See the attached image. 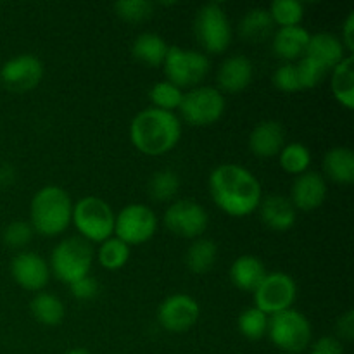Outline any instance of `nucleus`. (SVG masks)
Listing matches in <instances>:
<instances>
[{
	"label": "nucleus",
	"mask_w": 354,
	"mask_h": 354,
	"mask_svg": "<svg viewBox=\"0 0 354 354\" xmlns=\"http://www.w3.org/2000/svg\"><path fill=\"white\" fill-rule=\"evenodd\" d=\"M10 273L17 286L31 292L44 289L50 279L48 263L40 254L31 251H23L14 256L10 261Z\"/></svg>",
	"instance_id": "nucleus-15"
},
{
	"label": "nucleus",
	"mask_w": 354,
	"mask_h": 354,
	"mask_svg": "<svg viewBox=\"0 0 354 354\" xmlns=\"http://www.w3.org/2000/svg\"><path fill=\"white\" fill-rule=\"evenodd\" d=\"M33 227L30 225V221H23V220H16L12 223H9L3 230V244L9 245V248L19 249L24 248L31 242L33 239Z\"/></svg>",
	"instance_id": "nucleus-36"
},
{
	"label": "nucleus",
	"mask_w": 354,
	"mask_h": 354,
	"mask_svg": "<svg viewBox=\"0 0 354 354\" xmlns=\"http://www.w3.org/2000/svg\"><path fill=\"white\" fill-rule=\"evenodd\" d=\"M268 320L270 317L266 313H263L261 310H258L256 306L248 308L245 311H242L241 317L237 320L239 332H241L244 337H248L249 341H259L266 335L268 332Z\"/></svg>",
	"instance_id": "nucleus-32"
},
{
	"label": "nucleus",
	"mask_w": 354,
	"mask_h": 354,
	"mask_svg": "<svg viewBox=\"0 0 354 354\" xmlns=\"http://www.w3.org/2000/svg\"><path fill=\"white\" fill-rule=\"evenodd\" d=\"M335 330H337V335L341 339L353 341V337H354V313L353 311H348V313H344L341 318H339L337 325H335Z\"/></svg>",
	"instance_id": "nucleus-41"
},
{
	"label": "nucleus",
	"mask_w": 354,
	"mask_h": 354,
	"mask_svg": "<svg viewBox=\"0 0 354 354\" xmlns=\"http://www.w3.org/2000/svg\"><path fill=\"white\" fill-rule=\"evenodd\" d=\"M280 166L283 171L290 173V175H303V173L310 171L311 165V152L306 145L299 144V142H292V144L283 145V149L279 154Z\"/></svg>",
	"instance_id": "nucleus-29"
},
{
	"label": "nucleus",
	"mask_w": 354,
	"mask_h": 354,
	"mask_svg": "<svg viewBox=\"0 0 354 354\" xmlns=\"http://www.w3.org/2000/svg\"><path fill=\"white\" fill-rule=\"evenodd\" d=\"M114 218L116 214L113 213V207L100 197L88 196L73 204L71 223L88 244H102L104 241L113 237Z\"/></svg>",
	"instance_id": "nucleus-4"
},
{
	"label": "nucleus",
	"mask_w": 354,
	"mask_h": 354,
	"mask_svg": "<svg viewBox=\"0 0 354 354\" xmlns=\"http://www.w3.org/2000/svg\"><path fill=\"white\" fill-rule=\"evenodd\" d=\"M73 203L69 194L57 185L38 190L30 204V225L44 237L61 235L71 225Z\"/></svg>",
	"instance_id": "nucleus-3"
},
{
	"label": "nucleus",
	"mask_w": 354,
	"mask_h": 354,
	"mask_svg": "<svg viewBox=\"0 0 354 354\" xmlns=\"http://www.w3.org/2000/svg\"><path fill=\"white\" fill-rule=\"evenodd\" d=\"M273 30H275V24L268 9H261V7L248 10L239 23V33L251 44H261L268 40L273 35Z\"/></svg>",
	"instance_id": "nucleus-24"
},
{
	"label": "nucleus",
	"mask_w": 354,
	"mask_h": 354,
	"mask_svg": "<svg viewBox=\"0 0 354 354\" xmlns=\"http://www.w3.org/2000/svg\"><path fill=\"white\" fill-rule=\"evenodd\" d=\"M304 55L313 62H317L327 73H330L346 57V48L342 45L341 38L322 31V33L311 35Z\"/></svg>",
	"instance_id": "nucleus-19"
},
{
	"label": "nucleus",
	"mask_w": 354,
	"mask_h": 354,
	"mask_svg": "<svg viewBox=\"0 0 354 354\" xmlns=\"http://www.w3.org/2000/svg\"><path fill=\"white\" fill-rule=\"evenodd\" d=\"M310 354H344V348L337 337H322L315 342Z\"/></svg>",
	"instance_id": "nucleus-40"
},
{
	"label": "nucleus",
	"mask_w": 354,
	"mask_h": 354,
	"mask_svg": "<svg viewBox=\"0 0 354 354\" xmlns=\"http://www.w3.org/2000/svg\"><path fill=\"white\" fill-rule=\"evenodd\" d=\"M342 45L351 54L354 50V12H349L344 26H342Z\"/></svg>",
	"instance_id": "nucleus-42"
},
{
	"label": "nucleus",
	"mask_w": 354,
	"mask_h": 354,
	"mask_svg": "<svg viewBox=\"0 0 354 354\" xmlns=\"http://www.w3.org/2000/svg\"><path fill=\"white\" fill-rule=\"evenodd\" d=\"M258 209L263 223L272 230L286 232L296 223V207L292 206L290 199L280 196V194H272V196L261 199Z\"/></svg>",
	"instance_id": "nucleus-20"
},
{
	"label": "nucleus",
	"mask_w": 354,
	"mask_h": 354,
	"mask_svg": "<svg viewBox=\"0 0 354 354\" xmlns=\"http://www.w3.org/2000/svg\"><path fill=\"white\" fill-rule=\"evenodd\" d=\"M207 221L209 216L206 209L190 199L175 201L165 213L166 228L183 239H199L206 232Z\"/></svg>",
	"instance_id": "nucleus-12"
},
{
	"label": "nucleus",
	"mask_w": 354,
	"mask_h": 354,
	"mask_svg": "<svg viewBox=\"0 0 354 354\" xmlns=\"http://www.w3.org/2000/svg\"><path fill=\"white\" fill-rule=\"evenodd\" d=\"M14 180V169L9 165L0 166V185H7V183H12Z\"/></svg>",
	"instance_id": "nucleus-43"
},
{
	"label": "nucleus",
	"mask_w": 354,
	"mask_h": 354,
	"mask_svg": "<svg viewBox=\"0 0 354 354\" xmlns=\"http://www.w3.org/2000/svg\"><path fill=\"white\" fill-rule=\"evenodd\" d=\"M273 24L279 28L301 26L304 17V6L299 0H275L268 9Z\"/></svg>",
	"instance_id": "nucleus-31"
},
{
	"label": "nucleus",
	"mask_w": 354,
	"mask_h": 354,
	"mask_svg": "<svg viewBox=\"0 0 354 354\" xmlns=\"http://www.w3.org/2000/svg\"><path fill=\"white\" fill-rule=\"evenodd\" d=\"M158 230V216L145 204H128L114 218V237L127 245L145 244Z\"/></svg>",
	"instance_id": "nucleus-10"
},
{
	"label": "nucleus",
	"mask_w": 354,
	"mask_h": 354,
	"mask_svg": "<svg viewBox=\"0 0 354 354\" xmlns=\"http://www.w3.org/2000/svg\"><path fill=\"white\" fill-rule=\"evenodd\" d=\"M216 256L218 248L211 239H196L185 254L187 268L192 273H197V275L209 272L213 268L214 261H216Z\"/></svg>",
	"instance_id": "nucleus-28"
},
{
	"label": "nucleus",
	"mask_w": 354,
	"mask_h": 354,
	"mask_svg": "<svg viewBox=\"0 0 354 354\" xmlns=\"http://www.w3.org/2000/svg\"><path fill=\"white\" fill-rule=\"evenodd\" d=\"M130 245H127L123 241H120V239L111 237L99 245L97 259H99V263L104 268L113 270L114 272V270H120L127 265L128 259H130Z\"/></svg>",
	"instance_id": "nucleus-30"
},
{
	"label": "nucleus",
	"mask_w": 354,
	"mask_h": 354,
	"mask_svg": "<svg viewBox=\"0 0 354 354\" xmlns=\"http://www.w3.org/2000/svg\"><path fill=\"white\" fill-rule=\"evenodd\" d=\"M254 306L268 317L290 310L297 297V286L290 275L283 272L266 273L263 282L254 290Z\"/></svg>",
	"instance_id": "nucleus-11"
},
{
	"label": "nucleus",
	"mask_w": 354,
	"mask_h": 354,
	"mask_svg": "<svg viewBox=\"0 0 354 354\" xmlns=\"http://www.w3.org/2000/svg\"><path fill=\"white\" fill-rule=\"evenodd\" d=\"M273 85L280 90V92L292 93L301 90L299 76H297L296 64L292 62H286V64L280 66L279 69L273 75Z\"/></svg>",
	"instance_id": "nucleus-38"
},
{
	"label": "nucleus",
	"mask_w": 354,
	"mask_h": 354,
	"mask_svg": "<svg viewBox=\"0 0 354 354\" xmlns=\"http://www.w3.org/2000/svg\"><path fill=\"white\" fill-rule=\"evenodd\" d=\"M297 76H299L301 90L303 88H315L322 83V80L325 78L327 71L324 68L313 62L311 59H308L306 55H303L299 61V64H296Z\"/></svg>",
	"instance_id": "nucleus-37"
},
{
	"label": "nucleus",
	"mask_w": 354,
	"mask_h": 354,
	"mask_svg": "<svg viewBox=\"0 0 354 354\" xmlns=\"http://www.w3.org/2000/svg\"><path fill=\"white\" fill-rule=\"evenodd\" d=\"M266 268L256 256H239L230 266V280L237 289L244 292H254L266 277Z\"/></svg>",
	"instance_id": "nucleus-22"
},
{
	"label": "nucleus",
	"mask_w": 354,
	"mask_h": 354,
	"mask_svg": "<svg viewBox=\"0 0 354 354\" xmlns=\"http://www.w3.org/2000/svg\"><path fill=\"white\" fill-rule=\"evenodd\" d=\"M194 30L199 44L209 54H221L232 41L230 21L223 7L216 2L206 3L197 10Z\"/></svg>",
	"instance_id": "nucleus-8"
},
{
	"label": "nucleus",
	"mask_w": 354,
	"mask_h": 354,
	"mask_svg": "<svg viewBox=\"0 0 354 354\" xmlns=\"http://www.w3.org/2000/svg\"><path fill=\"white\" fill-rule=\"evenodd\" d=\"M149 97H151L152 104L156 109L168 111V113H173L175 109H178L180 104H182L183 92L169 82H158L149 92Z\"/></svg>",
	"instance_id": "nucleus-34"
},
{
	"label": "nucleus",
	"mask_w": 354,
	"mask_h": 354,
	"mask_svg": "<svg viewBox=\"0 0 354 354\" xmlns=\"http://www.w3.org/2000/svg\"><path fill=\"white\" fill-rule=\"evenodd\" d=\"M327 199V180L317 171H306L297 176L290 189V203L296 211L318 209Z\"/></svg>",
	"instance_id": "nucleus-16"
},
{
	"label": "nucleus",
	"mask_w": 354,
	"mask_h": 354,
	"mask_svg": "<svg viewBox=\"0 0 354 354\" xmlns=\"http://www.w3.org/2000/svg\"><path fill=\"white\" fill-rule=\"evenodd\" d=\"M69 290H71V296L75 297V299H80V301H88V299H93V297L99 294V283H97V280L93 279V277H85V279H80L76 280V282H73L71 286H69Z\"/></svg>",
	"instance_id": "nucleus-39"
},
{
	"label": "nucleus",
	"mask_w": 354,
	"mask_h": 354,
	"mask_svg": "<svg viewBox=\"0 0 354 354\" xmlns=\"http://www.w3.org/2000/svg\"><path fill=\"white\" fill-rule=\"evenodd\" d=\"M332 93L341 106L346 109L354 107V69L353 55H346L334 69H332Z\"/></svg>",
	"instance_id": "nucleus-26"
},
{
	"label": "nucleus",
	"mask_w": 354,
	"mask_h": 354,
	"mask_svg": "<svg viewBox=\"0 0 354 354\" xmlns=\"http://www.w3.org/2000/svg\"><path fill=\"white\" fill-rule=\"evenodd\" d=\"M209 194L213 203L228 216H249L259 207L263 189L259 180L244 166L227 162L209 175Z\"/></svg>",
	"instance_id": "nucleus-1"
},
{
	"label": "nucleus",
	"mask_w": 354,
	"mask_h": 354,
	"mask_svg": "<svg viewBox=\"0 0 354 354\" xmlns=\"http://www.w3.org/2000/svg\"><path fill=\"white\" fill-rule=\"evenodd\" d=\"M44 76V64L31 54H19L3 62L0 69V82L12 92L33 90Z\"/></svg>",
	"instance_id": "nucleus-14"
},
{
	"label": "nucleus",
	"mask_w": 354,
	"mask_h": 354,
	"mask_svg": "<svg viewBox=\"0 0 354 354\" xmlns=\"http://www.w3.org/2000/svg\"><path fill=\"white\" fill-rule=\"evenodd\" d=\"M282 354H283V353H282Z\"/></svg>",
	"instance_id": "nucleus-45"
},
{
	"label": "nucleus",
	"mask_w": 354,
	"mask_h": 354,
	"mask_svg": "<svg viewBox=\"0 0 354 354\" xmlns=\"http://www.w3.org/2000/svg\"><path fill=\"white\" fill-rule=\"evenodd\" d=\"M114 10L118 16L130 23H140L149 19L154 12V3L147 0H123V2L114 3Z\"/></svg>",
	"instance_id": "nucleus-35"
},
{
	"label": "nucleus",
	"mask_w": 354,
	"mask_h": 354,
	"mask_svg": "<svg viewBox=\"0 0 354 354\" xmlns=\"http://www.w3.org/2000/svg\"><path fill=\"white\" fill-rule=\"evenodd\" d=\"M166 82L173 83L175 86L182 88H196L203 83L209 73L211 62L207 55L199 50H190L182 47H168L165 62Z\"/></svg>",
	"instance_id": "nucleus-7"
},
{
	"label": "nucleus",
	"mask_w": 354,
	"mask_h": 354,
	"mask_svg": "<svg viewBox=\"0 0 354 354\" xmlns=\"http://www.w3.org/2000/svg\"><path fill=\"white\" fill-rule=\"evenodd\" d=\"M131 54L142 64H147L156 68L165 62L166 54H168V45L165 38L156 33H142L135 38L131 45Z\"/></svg>",
	"instance_id": "nucleus-25"
},
{
	"label": "nucleus",
	"mask_w": 354,
	"mask_h": 354,
	"mask_svg": "<svg viewBox=\"0 0 354 354\" xmlns=\"http://www.w3.org/2000/svg\"><path fill=\"white\" fill-rule=\"evenodd\" d=\"M30 310L35 320L40 322L41 325H48V327L61 324L66 313L62 301L50 292H38L31 299Z\"/></svg>",
	"instance_id": "nucleus-27"
},
{
	"label": "nucleus",
	"mask_w": 354,
	"mask_h": 354,
	"mask_svg": "<svg viewBox=\"0 0 354 354\" xmlns=\"http://www.w3.org/2000/svg\"><path fill=\"white\" fill-rule=\"evenodd\" d=\"M324 171L328 180L341 185L354 182V154L349 147H334L325 154Z\"/></svg>",
	"instance_id": "nucleus-23"
},
{
	"label": "nucleus",
	"mask_w": 354,
	"mask_h": 354,
	"mask_svg": "<svg viewBox=\"0 0 354 354\" xmlns=\"http://www.w3.org/2000/svg\"><path fill=\"white\" fill-rule=\"evenodd\" d=\"M199 317V303L189 294H173L166 297L158 310V320L161 327L173 334H182L192 328Z\"/></svg>",
	"instance_id": "nucleus-13"
},
{
	"label": "nucleus",
	"mask_w": 354,
	"mask_h": 354,
	"mask_svg": "<svg viewBox=\"0 0 354 354\" xmlns=\"http://www.w3.org/2000/svg\"><path fill=\"white\" fill-rule=\"evenodd\" d=\"M182 124L175 113L147 107L131 120L130 140L145 156H165L176 147Z\"/></svg>",
	"instance_id": "nucleus-2"
},
{
	"label": "nucleus",
	"mask_w": 354,
	"mask_h": 354,
	"mask_svg": "<svg viewBox=\"0 0 354 354\" xmlns=\"http://www.w3.org/2000/svg\"><path fill=\"white\" fill-rule=\"evenodd\" d=\"M266 335L283 354H297L310 346L313 330L310 320L301 311L290 308L270 317Z\"/></svg>",
	"instance_id": "nucleus-6"
},
{
	"label": "nucleus",
	"mask_w": 354,
	"mask_h": 354,
	"mask_svg": "<svg viewBox=\"0 0 354 354\" xmlns=\"http://www.w3.org/2000/svg\"><path fill=\"white\" fill-rule=\"evenodd\" d=\"M286 145V128L280 121L266 120L256 124L249 135V149L258 158L279 156Z\"/></svg>",
	"instance_id": "nucleus-17"
},
{
	"label": "nucleus",
	"mask_w": 354,
	"mask_h": 354,
	"mask_svg": "<svg viewBox=\"0 0 354 354\" xmlns=\"http://www.w3.org/2000/svg\"><path fill=\"white\" fill-rule=\"evenodd\" d=\"M180 113L192 127H209L225 113V97L216 86L199 85L183 93Z\"/></svg>",
	"instance_id": "nucleus-9"
},
{
	"label": "nucleus",
	"mask_w": 354,
	"mask_h": 354,
	"mask_svg": "<svg viewBox=\"0 0 354 354\" xmlns=\"http://www.w3.org/2000/svg\"><path fill=\"white\" fill-rule=\"evenodd\" d=\"M180 190V176L175 171L169 169H162L152 175L151 182H149V192L151 197L158 203H166L171 201L173 197L178 194Z\"/></svg>",
	"instance_id": "nucleus-33"
},
{
	"label": "nucleus",
	"mask_w": 354,
	"mask_h": 354,
	"mask_svg": "<svg viewBox=\"0 0 354 354\" xmlns=\"http://www.w3.org/2000/svg\"><path fill=\"white\" fill-rule=\"evenodd\" d=\"M254 68L245 55H232L227 57L218 71V86L220 92L239 93L248 88L252 82Z\"/></svg>",
	"instance_id": "nucleus-18"
},
{
	"label": "nucleus",
	"mask_w": 354,
	"mask_h": 354,
	"mask_svg": "<svg viewBox=\"0 0 354 354\" xmlns=\"http://www.w3.org/2000/svg\"><path fill=\"white\" fill-rule=\"evenodd\" d=\"M310 31L303 26H287L273 31V52L283 61H294L306 54L310 44Z\"/></svg>",
	"instance_id": "nucleus-21"
},
{
	"label": "nucleus",
	"mask_w": 354,
	"mask_h": 354,
	"mask_svg": "<svg viewBox=\"0 0 354 354\" xmlns=\"http://www.w3.org/2000/svg\"><path fill=\"white\" fill-rule=\"evenodd\" d=\"M66 354H92L88 349H83V348H75V349H69Z\"/></svg>",
	"instance_id": "nucleus-44"
},
{
	"label": "nucleus",
	"mask_w": 354,
	"mask_h": 354,
	"mask_svg": "<svg viewBox=\"0 0 354 354\" xmlns=\"http://www.w3.org/2000/svg\"><path fill=\"white\" fill-rule=\"evenodd\" d=\"M93 263L92 245L82 237H68L59 242L50 254V272L61 282L71 286L90 275Z\"/></svg>",
	"instance_id": "nucleus-5"
}]
</instances>
